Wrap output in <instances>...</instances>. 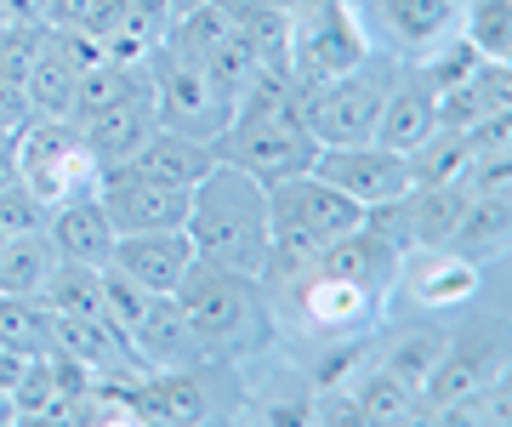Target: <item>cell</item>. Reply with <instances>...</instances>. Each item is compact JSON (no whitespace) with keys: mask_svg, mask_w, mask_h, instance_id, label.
<instances>
[{"mask_svg":"<svg viewBox=\"0 0 512 427\" xmlns=\"http://www.w3.org/2000/svg\"><path fill=\"white\" fill-rule=\"evenodd\" d=\"M188 245L194 257H211L234 274L262 279L274 262V234H268V183H256L251 171L217 166L188 188Z\"/></svg>","mask_w":512,"mask_h":427,"instance_id":"obj_1","label":"cell"},{"mask_svg":"<svg viewBox=\"0 0 512 427\" xmlns=\"http://www.w3.org/2000/svg\"><path fill=\"white\" fill-rule=\"evenodd\" d=\"M359 223H365V205L348 200L342 188H330L325 177H313V171L285 177L268 188V234H274L268 268H308Z\"/></svg>","mask_w":512,"mask_h":427,"instance_id":"obj_2","label":"cell"},{"mask_svg":"<svg viewBox=\"0 0 512 427\" xmlns=\"http://www.w3.org/2000/svg\"><path fill=\"white\" fill-rule=\"evenodd\" d=\"M12 160H18L23 183L35 188L46 205L86 194L97 183V160L69 114H29L18 126V137H12Z\"/></svg>","mask_w":512,"mask_h":427,"instance_id":"obj_3","label":"cell"},{"mask_svg":"<svg viewBox=\"0 0 512 427\" xmlns=\"http://www.w3.org/2000/svg\"><path fill=\"white\" fill-rule=\"evenodd\" d=\"M387 80L393 75H370V63H359V69H348V75L325 80V86H302V80H296V109H302V126L313 131V143H319V149L376 143V120H382Z\"/></svg>","mask_w":512,"mask_h":427,"instance_id":"obj_4","label":"cell"},{"mask_svg":"<svg viewBox=\"0 0 512 427\" xmlns=\"http://www.w3.org/2000/svg\"><path fill=\"white\" fill-rule=\"evenodd\" d=\"M148 75H154V114H160V126L183 131V137H200V143H217L222 126L234 120V97L222 92L200 63L154 46L148 52Z\"/></svg>","mask_w":512,"mask_h":427,"instance_id":"obj_5","label":"cell"},{"mask_svg":"<svg viewBox=\"0 0 512 427\" xmlns=\"http://www.w3.org/2000/svg\"><path fill=\"white\" fill-rule=\"evenodd\" d=\"M177 308L188 314V325L200 331V342H228L251 325V302H256V279L234 274L211 257H188L183 279L171 285Z\"/></svg>","mask_w":512,"mask_h":427,"instance_id":"obj_6","label":"cell"},{"mask_svg":"<svg viewBox=\"0 0 512 427\" xmlns=\"http://www.w3.org/2000/svg\"><path fill=\"white\" fill-rule=\"evenodd\" d=\"M92 194L109 211L114 234H154V228L188 223V188L154 183V177H143V171H131V166H103Z\"/></svg>","mask_w":512,"mask_h":427,"instance_id":"obj_7","label":"cell"},{"mask_svg":"<svg viewBox=\"0 0 512 427\" xmlns=\"http://www.w3.org/2000/svg\"><path fill=\"white\" fill-rule=\"evenodd\" d=\"M313 177H325L330 188H342L359 205H382L410 194V160L399 149L382 143H342V149H319L313 154Z\"/></svg>","mask_w":512,"mask_h":427,"instance_id":"obj_8","label":"cell"},{"mask_svg":"<svg viewBox=\"0 0 512 427\" xmlns=\"http://www.w3.org/2000/svg\"><path fill=\"white\" fill-rule=\"evenodd\" d=\"M97 57H103L97 52V35L46 23L40 57H35V69H29V80H23V103H29V114H69L74 80H80V69H92Z\"/></svg>","mask_w":512,"mask_h":427,"instance_id":"obj_9","label":"cell"},{"mask_svg":"<svg viewBox=\"0 0 512 427\" xmlns=\"http://www.w3.org/2000/svg\"><path fill=\"white\" fill-rule=\"evenodd\" d=\"M359 63H370V52H365V35L353 29L342 0H325L319 23L313 29H296V40H291V75L302 86H325V80L348 75Z\"/></svg>","mask_w":512,"mask_h":427,"instance_id":"obj_10","label":"cell"},{"mask_svg":"<svg viewBox=\"0 0 512 427\" xmlns=\"http://www.w3.org/2000/svg\"><path fill=\"white\" fill-rule=\"evenodd\" d=\"M200 331L188 325V314L177 308V297L171 291H160V297H148L143 319L131 325V353H137V365H154V371H188L194 359H200Z\"/></svg>","mask_w":512,"mask_h":427,"instance_id":"obj_11","label":"cell"},{"mask_svg":"<svg viewBox=\"0 0 512 427\" xmlns=\"http://www.w3.org/2000/svg\"><path fill=\"white\" fill-rule=\"evenodd\" d=\"M74 126H80V137H86L97 171H103V166H126L131 154L148 143V131L160 126V114H154V86H148V92L120 97V103L86 114V120H74Z\"/></svg>","mask_w":512,"mask_h":427,"instance_id":"obj_12","label":"cell"},{"mask_svg":"<svg viewBox=\"0 0 512 427\" xmlns=\"http://www.w3.org/2000/svg\"><path fill=\"white\" fill-rule=\"evenodd\" d=\"M194 245H188V228H154V234H114V251L109 262L120 268L126 279H137L148 297L171 291L183 279Z\"/></svg>","mask_w":512,"mask_h":427,"instance_id":"obj_13","label":"cell"},{"mask_svg":"<svg viewBox=\"0 0 512 427\" xmlns=\"http://www.w3.org/2000/svg\"><path fill=\"white\" fill-rule=\"evenodd\" d=\"M495 376H501V359H495L490 336H473V342H444L433 376L421 382V393L439 410L450 405H473L484 393H495Z\"/></svg>","mask_w":512,"mask_h":427,"instance_id":"obj_14","label":"cell"},{"mask_svg":"<svg viewBox=\"0 0 512 427\" xmlns=\"http://www.w3.org/2000/svg\"><path fill=\"white\" fill-rule=\"evenodd\" d=\"M439 131V92L427 86V75H393L382 97V120H376V143L382 149L410 154L416 143H427Z\"/></svg>","mask_w":512,"mask_h":427,"instance_id":"obj_15","label":"cell"},{"mask_svg":"<svg viewBox=\"0 0 512 427\" xmlns=\"http://www.w3.org/2000/svg\"><path fill=\"white\" fill-rule=\"evenodd\" d=\"M46 240L57 245L63 262H92V268H103L114 251V223H109V211L97 205V194L86 188V194H69V200L52 205Z\"/></svg>","mask_w":512,"mask_h":427,"instance_id":"obj_16","label":"cell"},{"mask_svg":"<svg viewBox=\"0 0 512 427\" xmlns=\"http://www.w3.org/2000/svg\"><path fill=\"white\" fill-rule=\"evenodd\" d=\"M126 166L143 171V177H154V183L194 188L205 171L217 166V149L200 143V137H183V131H171V126H154V131H148V143L131 154Z\"/></svg>","mask_w":512,"mask_h":427,"instance_id":"obj_17","label":"cell"},{"mask_svg":"<svg viewBox=\"0 0 512 427\" xmlns=\"http://www.w3.org/2000/svg\"><path fill=\"white\" fill-rule=\"evenodd\" d=\"M57 245L46 240V228H29V234H6L0 245V291L6 297H40V285L52 279L57 268Z\"/></svg>","mask_w":512,"mask_h":427,"instance_id":"obj_18","label":"cell"},{"mask_svg":"<svg viewBox=\"0 0 512 427\" xmlns=\"http://www.w3.org/2000/svg\"><path fill=\"white\" fill-rule=\"evenodd\" d=\"M410 160V188H444V183H467V171H473V137L467 131H450L439 126L427 143L404 154Z\"/></svg>","mask_w":512,"mask_h":427,"instance_id":"obj_19","label":"cell"},{"mask_svg":"<svg viewBox=\"0 0 512 427\" xmlns=\"http://www.w3.org/2000/svg\"><path fill=\"white\" fill-rule=\"evenodd\" d=\"M148 86H154L148 63H109V57H97L92 69H80V80H74L69 120H86V114L109 109V103H120L131 92H148Z\"/></svg>","mask_w":512,"mask_h":427,"instance_id":"obj_20","label":"cell"},{"mask_svg":"<svg viewBox=\"0 0 512 427\" xmlns=\"http://www.w3.org/2000/svg\"><path fill=\"white\" fill-rule=\"evenodd\" d=\"M404 211H410V245H433L444 251L450 234H456L461 211H467V188L444 183V188H410L404 194Z\"/></svg>","mask_w":512,"mask_h":427,"instance_id":"obj_21","label":"cell"},{"mask_svg":"<svg viewBox=\"0 0 512 427\" xmlns=\"http://www.w3.org/2000/svg\"><path fill=\"white\" fill-rule=\"evenodd\" d=\"M234 12L228 6H217V0H200L194 12H183V18L165 29V40H160V52H171V57H188V63H205V57L217 52L222 40L234 35Z\"/></svg>","mask_w":512,"mask_h":427,"instance_id":"obj_22","label":"cell"},{"mask_svg":"<svg viewBox=\"0 0 512 427\" xmlns=\"http://www.w3.org/2000/svg\"><path fill=\"white\" fill-rule=\"evenodd\" d=\"M52 331H57V314L46 308V297H6L0 291V348L23 353H52Z\"/></svg>","mask_w":512,"mask_h":427,"instance_id":"obj_23","label":"cell"},{"mask_svg":"<svg viewBox=\"0 0 512 427\" xmlns=\"http://www.w3.org/2000/svg\"><path fill=\"white\" fill-rule=\"evenodd\" d=\"M40 297H46L52 314L97 319L103 314V268H92V262H57L52 279L40 285Z\"/></svg>","mask_w":512,"mask_h":427,"instance_id":"obj_24","label":"cell"},{"mask_svg":"<svg viewBox=\"0 0 512 427\" xmlns=\"http://www.w3.org/2000/svg\"><path fill=\"white\" fill-rule=\"evenodd\" d=\"M239 35L251 40V52H256L262 69L291 75V40H296L291 12H279L274 0H262V6H251V12H239Z\"/></svg>","mask_w":512,"mask_h":427,"instance_id":"obj_25","label":"cell"},{"mask_svg":"<svg viewBox=\"0 0 512 427\" xmlns=\"http://www.w3.org/2000/svg\"><path fill=\"white\" fill-rule=\"evenodd\" d=\"M387 29L404 40V46H439L450 18H456V0H382Z\"/></svg>","mask_w":512,"mask_h":427,"instance_id":"obj_26","label":"cell"},{"mask_svg":"<svg viewBox=\"0 0 512 427\" xmlns=\"http://www.w3.org/2000/svg\"><path fill=\"white\" fill-rule=\"evenodd\" d=\"M12 405H18V422H52V416H69V399L52 376V353H35L23 359L18 382H12Z\"/></svg>","mask_w":512,"mask_h":427,"instance_id":"obj_27","label":"cell"},{"mask_svg":"<svg viewBox=\"0 0 512 427\" xmlns=\"http://www.w3.org/2000/svg\"><path fill=\"white\" fill-rule=\"evenodd\" d=\"M416 388H404L399 376L387 371H370L359 388H353V416H365V422H410L416 416Z\"/></svg>","mask_w":512,"mask_h":427,"instance_id":"obj_28","label":"cell"},{"mask_svg":"<svg viewBox=\"0 0 512 427\" xmlns=\"http://www.w3.org/2000/svg\"><path fill=\"white\" fill-rule=\"evenodd\" d=\"M467 40L478 57H512V0H467Z\"/></svg>","mask_w":512,"mask_h":427,"instance_id":"obj_29","label":"cell"},{"mask_svg":"<svg viewBox=\"0 0 512 427\" xmlns=\"http://www.w3.org/2000/svg\"><path fill=\"white\" fill-rule=\"evenodd\" d=\"M205 399L194 388V376L183 371H160L154 388H143V416H165V422H183V416H200Z\"/></svg>","mask_w":512,"mask_h":427,"instance_id":"obj_30","label":"cell"},{"mask_svg":"<svg viewBox=\"0 0 512 427\" xmlns=\"http://www.w3.org/2000/svg\"><path fill=\"white\" fill-rule=\"evenodd\" d=\"M143 308H148V291L137 285V279H126L114 262H103V319H109L114 331L131 342V325L143 319Z\"/></svg>","mask_w":512,"mask_h":427,"instance_id":"obj_31","label":"cell"},{"mask_svg":"<svg viewBox=\"0 0 512 427\" xmlns=\"http://www.w3.org/2000/svg\"><path fill=\"white\" fill-rule=\"evenodd\" d=\"M40 40H46V23H6L0 29V80H12L23 92V80L40 57Z\"/></svg>","mask_w":512,"mask_h":427,"instance_id":"obj_32","label":"cell"},{"mask_svg":"<svg viewBox=\"0 0 512 427\" xmlns=\"http://www.w3.org/2000/svg\"><path fill=\"white\" fill-rule=\"evenodd\" d=\"M365 285H353V279H342V274H325L319 268V279H313V291H308V302H313V319H359L365 314Z\"/></svg>","mask_w":512,"mask_h":427,"instance_id":"obj_33","label":"cell"},{"mask_svg":"<svg viewBox=\"0 0 512 427\" xmlns=\"http://www.w3.org/2000/svg\"><path fill=\"white\" fill-rule=\"evenodd\" d=\"M467 92L478 97V114H512V69H507V57H478L473 75H467Z\"/></svg>","mask_w":512,"mask_h":427,"instance_id":"obj_34","label":"cell"},{"mask_svg":"<svg viewBox=\"0 0 512 427\" xmlns=\"http://www.w3.org/2000/svg\"><path fill=\"white\" fill-rule=\"evenodd\" d=\"M439 353H444L439 336H404L399 353L387 359V371L399 376L404 388H416V393H421V382H427V376H433V365H439Z\"/></svg>","mask_w":512,"mask_h":427,"instance_id":"obj_35","label":"cell"},{"mask_svg":"<svg viewBox=\"0 0 512 427\" xmlns=\"http://www.w3.org/2000/svg\"><path fill=\"white\" fill-rule=\"evenodd\" d=\"M46 217H52V205L40 200L29 183L0 188V228H6V234H29V228H46Z\"/></svg>","mask_w":512,"mask_h":427,"instance_id":"obj_36","label":"cell"},{"mask_svg":"<svg viewBox=\"0 0 512 427\" xmlns=\"http://www.w3.org/2000/svg\"><path fill=\"white\" fill-rule=\"evenodd\" d=\"M473 63H478L473 40L461 35V40H444V52L433 57V63H427L421 75H427V86H433V92H450V86H461V80L473 75Z\"/></svg>","mask_w":512,"mask_h":427,"instance_id":"obj_37","label":"cell"},{"mask_svg":"<svg viewBox=\"0 0 512 427\" xmlns=\"http://www.w3.org/2000/svg\"><path fill=\"white\" fill-rule=\"evenodd\" d=\"M114 0H52V12H46V23H57V29H86V35H97L103 29V18H109Z\"/></svg>","mask_w":512,"mask_h":427,"instance_id":"obj_38","label":"cell"},{"mask_svg":"<svg viewBox=\"0 0 512 427\" xmlns=\"http://www.w3.org/2000/svg\"><path fill=\"white\" fill-rule=\"evenodd\" d=\"M23 120H29V103H23V92L12 86V80H0V143H12Z\"/></svg>","mask_w":512,"mask_h":427,"instance_id":"obj_39","label":"cell"},{"mask_svg":"<svg viewBox=\"0 0 512 427\" xmlns=\"http://www.w3.org/2000/svg\"><path fill=\"white\" fill-rule=\"evenodd\" d=\"M467 285H473V268L450 262L444 274H433L427 285H421V297H427V302H444V297H456V291H467Z\"/></svg>","mask_w":512,"mask_h":427,"instance_id":"obj_40","label":"cell"},{"mask_svg":"<svg viewBox=\"0 0 512 427\" xmlns=\"http://www.w3.org/2000/svg\"><path fill=\"white\" fill-rule=\"evenodd\" d=\"M0 12H6L12 23H46L52 0H0Z\"/></svg>","mask_w":512,"mask_h":427,"instance_id":"obj_41","label":"cell"},{"mask_svg":"<svg viewBox=\"0 0 512 427\" xmlns=\"http://www.w3.org/2000/svg\"><path fill=\"white\" fill-rule=\"evenodd\" d=\"M0 422H18V405H12V388H0Z\"/></svg>","mask_w":512,"mask_h":427,"instance_id":"obj_42","label":"cell"},{"mask_svg":"<svg viewBox=\"0 0 512 427\" xmlns=\"http://www.w3.org/2000/svg\"><path fill=\"white\" fill-rule=\"evenodd\" d=\"M217 6H228V12L239 18V12H251V6H262V0H217Z\"/></svg>","mask_w":512,"mask_h":427,"instance_id":"obj_43","label":"cell"},{"mask_svg":"<svg viewBox=\"0 0 512 427\" xmlns=\"http://www.w3.org/2000/svg\"><path fill=\"white\" fill-rule=\"evenodd\" d=\"M6 23H12V18H6V12H0V29H6Z\"/></svg>","mask_w":512,"mask_h":427,"instance_id":"obj_44","label":"cell"},{"mask_svg":"<svg viewBox=\"0 0 512 427\" xmlns=\"http://www.w3.org/2000/svg\"><path fill=\"white\" fill-rule=\"evenodd\" d=\"M0 245H6V228H0Z\"/></svg>","mask_w":512,"mask_h":427,"instance_id":"obj_45","label":"cell"}]
</instances>
